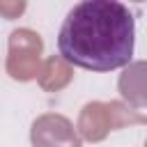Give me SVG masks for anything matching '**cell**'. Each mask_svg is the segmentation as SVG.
Listing matches in <instances>:
<instances>
[{
    "label": "cell",
    "mask_w": 147,
    "mask_h": 147,
    "mask_svg": "<svg viewBox=\"0 0 147 147\" xmlns=\"http://www.w3.org/2000/svg\"><path fill=\"white\" fill-rule=\"evenodd\" d=\"M136 46V18L124 2L85 0L69 9L57 32L64 62L87 71L126 67Z\"/></svg>",
    "instance_id": "6da1fadb"
}]
</instances>
